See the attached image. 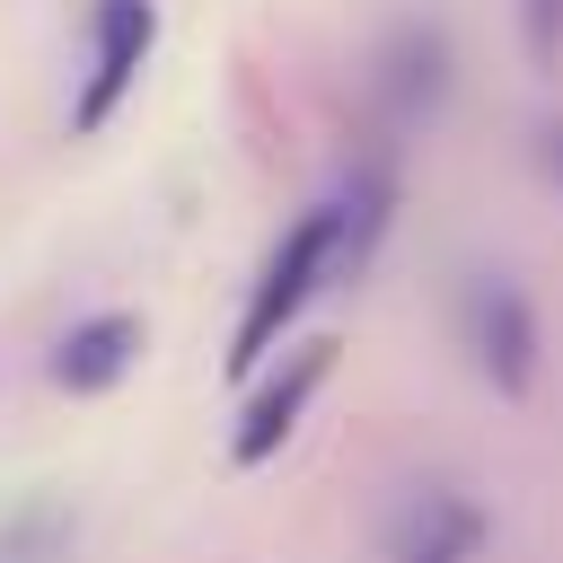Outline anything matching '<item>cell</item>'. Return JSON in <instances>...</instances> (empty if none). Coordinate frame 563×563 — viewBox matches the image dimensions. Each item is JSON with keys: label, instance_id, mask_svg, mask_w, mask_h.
<instances>
[{"label": "cell", "instance_id": "obj_1", "mask_svg": "<svg viewBox=\"0 0 563 563\" xmlns=\"http://www.w3.org/2000/svg\"><path fill=\"white\" fill-rule=\"evenodd\" d=\"M325 282H352L343 194L308 202V211L282 229V246L264 255V273H255V290H246V308H238V334H229V369H238V378H255V369L282 352V334L299 325V308H308Z\"/></svg>", "mask_w": 563, "mask_h": 563}, {"label": "cell", "instance_id": "obj_9", "mask_svg": "<svg viewBox=\"0 0 563 563\" xmlns=\"http://www.w3.org/2000/svg\"><path fill=\"white\" fill-rule=\"evenodd\" d=\"M528 150H537V176L563 194V114H554V123H537V141H528Z\"/></svg>", "mask_w": 563, "mask_h": 563}, {"label": "cell", "instance_id": "obj_8", "mask_svg": "<svg viewBox=\"0 0 563 563\" xmlns=\"http://www.w3.org/2000/svg\"><path fill=\"white\" fill-rule=\"evenodd\" d=\"M519 44L537 70H554L563 62V0H519Z\"/></svg>", "mask_w": 563, "mask_h": 563}, {"label": "cell", "instance_id": "obj_4", "mask_svg": "<svg viewBox=\"0 0 563 563\" xmlns=\"http://www.w3.org/2000/svg\"><path fill=\"white\" fill-rule=\"evenodd\" d=\"M150 53H158V0H97L88 9V79L70 97V132H106L114 106L141 88Z\"/></svg>", "mask_w": 563, "mask_h": 563}, {"label": "cell", "instance_id": "obj_7", "mask_svg": "<svg viewBox=\"0 0 563 563\" xmlns=\"http://www.w3.org/2000/svg\"><path fill=\"white\" fill-rule=\"evenodd\" d=\"M132 361H141V317L106 308V317H79V325L53 343V387H62V396H106V387L132 378Z\"/></svg>", "mask_w": 563, "mask_h": 563}, {"label": "cell", "instance_id": "obj_3", "mask_svg": "<svg viewBox=\"0 0 563 563\" xmlns=\"http://www.w3.org/2000/svg\"><path fill=\"white\" fill-rule=\"evenodd\" d=\"M440 97H449V35L431 18H405L369 62V132H378V150L422 141Z\"/></svg>", "mask_w": 563, "mask_h": 563}, {"label": "cell", "instance_id": "obj_5", "mask_svg": "<svg viewBox=\"0 0 563 563\" xmlns=\"http://www.w3.org/2000/svg\"><path fill=\"white\" fill-rule=\"evenodd\" d=\"M484 537H493V510L466 493V484H405V501L387 510V537H378V554L387 563H475L484 554Z\"/></svg>", "mask_w": 563, "mask_h": 563}, {"label": "cell", "instance_id": "obj_6", "mask_svg": "<svg viewBox=\"0 0 563 563\" xmlns=\"http://www.w3.org/2000/svg\"><path fill=\"white\" fill-rule=\"evenodd\" d=\"M325 369H334V343H282V369L264 361L255 387H246V405H238L229 466H264V457H282V440L299 431V413H308V396L325 387Z\"/></svg>", "mask_w": 563, "mask_h": 563}, {"label": "cell", "instance_id": "obj_2", "mask_svg": "<svg viewBox=\"0 0 563 563\" xmlns=\"http://www.w3.org/2000/svg\"><path fill=\"white\" fill-rule=\"evenodd\" d=\"M457 343H466V361H475V378L493 387V396H528L537 387V369H545V334H537V308H528V290L510 282V273H466V290H457Z\"/></svg>", "mask_w": 563, "mask_h": 563}]
</instances>
